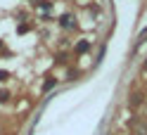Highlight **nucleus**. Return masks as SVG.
Masks as SVG:
<instances>
[{"instance_id":"f257e3e1","label":"nucleus","mask_w":147,"mask_h":135,"mask_svg":"<svg viewBox=\"0 0 147 135\" xmlns=\"http://www.w3.org/2000/svg\"><path fill=\"white\" fill-rule=\"evenodd\" d=\"M59 26H62V29H74V17L71 14H64L59 19Z\"/></svg>"},{"instance_id":"f03ea898","label":"nucleus","mask_w":147,"mask_h":135,"mask_svg":"<svg viewBox=\"0 0 147 135\" xmlns=\"http://www.w3.org/2000/svg\"><path fill=\"white\" fill-rule=\"evenodd\" d=\"M88 50H90V43H88V40L76 43V52H78V55H83V52H88Z\"/></svg>"},{"instance_id":"7ed1b4c3","label":"nucleus","mask_w":147,"mask_h":135,"mask_svg":"<svg viewBox=\"0 0 147 135\" xmlns=\"http://www.w3.org/2000/svg\"><path fill=\"white\" fill-rule=\"evenodd\" d=\"M55 83H57L55 78H48V81H45V85H43V90H50V88H55Z\"/></svg>"},{"instance_id":"20e7f679","label":"nucleus","mask_w":147,"mask_h":135,"mask_svg":"<svg viewBox=\"0 0 147 135\" xmlns=\"http://www.w3.org/2000/svg\"><path fill=\"white\" fill-rule=\"evenodd\" d=\"M10 100V93H7V90H0V102H7Z\"/></svg>"},{"instance_id":"39448f33","label":"nucleus","mask_w":147,"mask_h":135,"mask_svg":"<svg viewBox=\"0 0 147 135\" xmlns=\"http://www.w3.org/2000/svg\"><path fill=\"white\" fill-rule=\"evenodd\" d=\"M17 31H19V33H26V31H29V24H19V26H17Z\"/></svg>"},{"instance_id":"423d86ee","label":"nucleus","mask_w":147,"mask_h":135,"mask_svg":"<svg viewBox=\"0 0 147 135\" xmlns=\"http://www.w3.org/2000/svg\"><path fill=\"white\" fill-rule=\"evenodd\" d=\"M10 78V74H7V71H0V81H7Z\"/></svg>"},{"instance_id":"0eeeda50","label":"nucleus","mask_w":147,"mask_h":135,"mask_svg":"<svg viewBox=\"0 0 147 135\" xmlns=\"http://www.w3.org/2000/svg\"><path fill=\"white\" fill-rule=\"evenodd\" d=\"M0 48H5V43H0Z\"/></svg>"},{"instance_id":"6e6552de","label":"nucleus","mask_w":147,"mask_h":135,"mask_svg":"<svg viewBox=\"0 0 147 135\" xmlns=\"http://www.w3.org/2000/svg\"><path fill=\"white\" fill-rule=\"evenodd\" d=\"M145 69H147V62H145Z\"/></svg>"}]
</instances>
